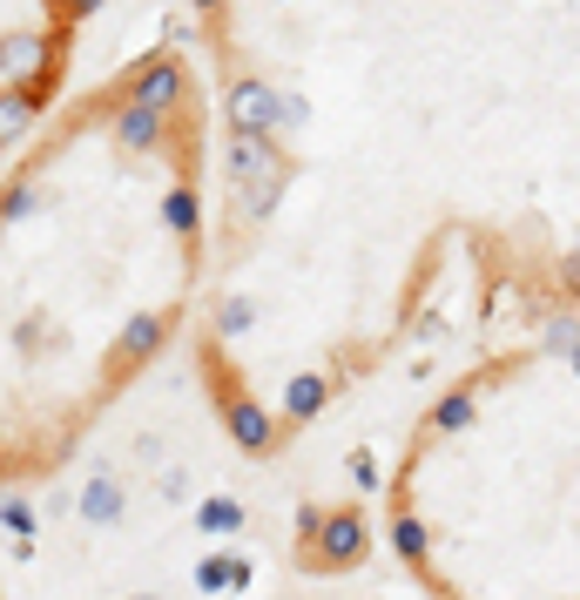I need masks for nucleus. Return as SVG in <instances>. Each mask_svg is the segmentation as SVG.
<instances>
[{
    "label": "nucleus",
    "mask_w": 580,
    "mask_h": 600,
    "mask_svg": "<svg viewBox=\"0 0 580 600\" xmlns=\"http://www.w3.org/2000/svg\"><path fill=\"white\" fill-rule=\"evenodd\" d=\"M162 216H170V230H196V196H190V190H170Z\"/></svg>",
    "instance_id": "obj_17"
},
{
    "label": "nucleus",
    "mask_w": 580,
    "mask_h": 600,
    "mask_svg": "<svg viewBox=\"0 0 580 600\" xmlns=\"http://www.w3.org/2000/svg\"><path fill=\"white\" fill-rule=\"evenodd\" d=\"M230 176H236V190H251V183H277V176H284V162H277L271 135H236V142H230Z\"/></svg>",
    "instance_id": "obj_3"
},
{
    "label": "nucleus",
    "mask_w": 580,
    "mask_h": 600,
    "mask_svg": "<svg viewBox=\"0 0 580 600\" xmlns=\"http://www.w3.org/2000/svg\"><path fill=\"white\" fill-rule=\"evenodd\" d=\"M324 398H330V385H324L317 372H304V378H291V385H284V418H317V411H324Z\"/></svg>",
    "instance_id": "obj_9"
},
{
    "label": "nucleus",
    "mask_w": 580,
    "mask_h": 600,
    "mask_svg": "<svg viewBox=\"0 0 580 600\" xmlns=\"http://www.w3.org/2000/svg\"><path fill=\"white\" fill-rule=\"evenodd\" d=\"M0 129H8V142H21V129H28V95H8V109H0Z\"/></svg>",
    "instance_id": "obj_19"
},
{
    "label": "nucleus",
    "mask_w": 580,
    "mask_h": 600,
    "mask_svg": "<svg viewBox=\"0 0 580 600\" xmlns=\"http://www.w3.org/2000/svg\"><path fill=\"white\" fill-rule=\"evenodd\" d=\"M352 472H358V486H378V472H372V452H352Z\"/></svg>",
    "instance_id": "obj_21"
},
{
    "label": "nucleus",
    "mask_w": 580,
    "mask_h": 600,
    "mask_svg": "<svg viewBox=\"0 0 580 600\" xmlns=\"http://www.w3.org/2000/svg\"><path fill=\"white\" fill-rule=\"evenodd\" d=\"M277 109H284V95H271L264 81H236V89H230V122H236V135H271V129H277Z\"/></svg>",
    "instance_id": "obj_2"
},
{
    "label": "nucleus",
    "mask_w": 580,
    "mask_h": 600,
    "mask_svg": "<svg viewBox=\"0 0 580 600\" xmlns=\"http://www.w3.org/2000/svg\"><path fill=\"white\" fill-rule=\"evenodd\" d=\"M304 115H311V109H304L297 95H284V109H277V129H304Z\"/></svg>",
    "instance_id": "obj_20"
},
{
    "label": "nucleus",
    "mask_w": 580,
    "mask_h": 600,
    "mask_svg": "<svg viewBox=\"0 0 580 600\" xmlns=\"http://www.w3.org/2000/svg\"><path fill=\"white\" fill-rule=\"evenodd\" d=\"M547 345H553V352H580V324H573V317H553V324H547Z\"/></svg>",
    "instance_id": "obj_18"
},
{
    "label": "nucleus",
    "mask_w": 580,
    "mask_h": 600,
    "mask_svg": "<svg viewBox=\"0 0 580 600\" xmlns=\"http://www.w3.org/2000/svg\"><path fill=\"white\" fill-rule=\"evenodd\" d=\"M472 391H452V398H439L433 405V433H466V425H472Z\"/></svg>",
    "instance_id": "obj_12"
},
{
    "label": "nucleus",
    "mask_w": 580,
    "mask_h": 600,
    "mask_svg": "<svg viewBox=\"0 0 580 600\" xmlns=\"http://www.w3.org/2000/svg\"><path fill=\"white\" fill-rule=\"evenodd\" d=\"M251 324H257V311H251V304H243V297H223V311H216V330H223V337L251 330Z\"/></svg>",
    "instance_id": "obj_16"
},
{
    "label": "nucleus",
    "mask_w": 580,
    "mask_h": 600,
    "mask_svg": "<svg viewBox=\"0 0 580 600\" xmlns=\"http://www.w3.org/2000/svg\"><path fill=\"white\" fill-rule=\"evenodd\" d=\"M115 520H122V486L115 472H95L81 486V527H115Z\"/></svg>",
    "instance_id": "obj_5"
},
{
    "label": "nucleus",
    "mask_w": 580,
    "mask_h": 600,
    "mask_svg": "<svg viewBox=\"0 0 580 600\" xmlns=\"http://www.w3.org/2000/svg\"><path fill=\"white\" fill-rule=\"evenodd\" d=\"M243 580H251V560H243V553H216V560L196 567V587H203V593H230V587H243Z\"/></svg>",
    "instance_id": "obj_8"
},
{
    "label": "nucleus",
    "mask_w": 580,
    "mask_h": 600,
    "mask_svg": "<svg viewBox=\"0 0 580 600\" xmlns=\"http://www.w3.org/2000/svg\"><path fill=\"white\" fill-rule=\"evenodd\" d=\"M196 533H210V540L243 533V506H236V499H203V506H196Z\"/></svg>",
    "instance_id": "obj_10"
},
{
    "label": "nucleus",
    "mask_w": 580,
    "mask_h": 600,
    "mask_svg": "<svg viewBox=\"0 0 580 600\" xmlns=\"http://www.w3.org/2000/svg\"><path fill=\"white\" fill-rule=\"evenodd\" d=\"M573 372H580V352H573Z\"/></svg>",
    "instance_id": "obj_23"
},
{
    "label": "nucleus",
    "mask_w": 580,
    "mask_h": 600,
    "mask_svg": "<svg viewBox=\"0 0 580 600\" xmlns=\"http://www.w3.org/2000/svg\"><path fill=\"white\" fill-rule=\"evenodd\" d=\"M271 433H277L271 411H257V405H230V439H236L243 452H264V446H271Z\"/></svg>",
    "instance_id": "obj_7"
},
{
    "label": "nucleus",
    "mask_w": 580,
    "mask_h": 600,
    "mask_svg": "<svg viewBox=\"0 0 580 600\" xmlns=\"http://www.w3.org/2000/svg\"><path fill=\"white\" fill-rule=\"evenodd\" d=\"M391 553L398 560H426V520H398L391 527Z\"/></svg>",
    "instance_id": "obj_13"
},
{
    "label": "nucleus",
    "mask_w": 580,
    "mask_h": 600,
    "mask_svg": "<svg viewBox=\"0 0 580 600\" xmlns=\"http://www.w3.org/2000/svg\"><path fill=\"white\" fill-rule=\"evenodd\" d=\"M176 95H183V68H176V61H155V68L135 74V102H142V109L162 115V109H176Z\"/></svg>",
    "instance_id": "obj_4"
},
{
    "label": "nucleus",
    "mask_w": 580,
    "mask_h": 600,
    "mask_svg": "<svg viewBox=\"0 0 580 600\" xmlns=\"http://www.w3.org/2000/svg\"><path fill=\"white\" fill-rule=\"evenodd\" d=\"M41 68V41H8V81L21 89V74H34Z\"/></svg>",
    "instance_id": "obj_15"
},
{
    "label": "nucleus",
    "mask_w": 580,
    "mask_h": 600,
    "mask_svg": "<svg viewBox=\"0 0 580 600\" xmlns=\"http://www.w3.org/2000/svg\"><path fill=\"white\" fill-rule=\"evenodd\" d=\"M155 345H162V317L155 311H142V317L122 324V358H149Z\"/></svg>",
    "instance_id": "obj_11"
},
{
    "label": "nucleus",
    "mask_w": 580,
    "mask_h": 600,
    "mask_svg": "<svg viewBox=\"0 0 580 600\" xmlns=\"http://www.w3.org/2000/svg\"><path fill=\"white\" fill-rule=\"evenodd\" d=\"M115 142H122V149H155V142H162V115L142 109V102H129V109L115 115Z\"/></svg>",
    "instance_id": "obj_6"
},
{
    "label": "nucleus",
    "mask_w": 580,
    "mask_h": 600,
    "mask_svg": "<svg viewBox=\"0 0 580 600\" xmlns=\"http://www.w3.org/2000/svg\"><path fill=\"white\" fill-rule=\"evenodd\" d=\"M68 8H74V14H89V8H102V0H68Z\"/></svg>",
    "instance_id": "obj_22"
},
{
    "label": "nucleus",
    "mask_w": 580,
    "mask_h": 600,
    "mask_svg": "<svg viewBox=\"0 0 580 600\" xmlns=\"http://www.w3.org/2000/svg\"><path fill=\"white\" fill-rule=\"evenodd\" d=\"M0 512H8V533H14V547H28V540H34V506H28L21 492H8V506H0Z\"/></svg>",
    "instance_id": "obj_14"
},
{
    "label": "nucleus",
    "mask_w": 580,
    "mask_h": 600,
    "mask_svg": "<svg viewBox=\"0 0 580 600\" xmlns=\"http://www.w3.org/2000/svg\"><path fill=\"white\" fill-rule=\"evenodd\" d=\"M311 560L317 567H358L365 560V520H358V512H330L317 547H311Z\"/></svg>",
    "instance_id": "obj_1"
},
{
    "label": "nucleus",
    "mask_w": 580,
    "mask_h": 600,
    "mask_svg": "<svg viewBox=\"0 0 580 600\" xmlns=\"http://www.w3.org/2000/svg\"><path fill=\"white\" fill-rule=\"evenodd\" d=\"M196 8H210V0H196Z\"/></svg>",
    "instance_id": "obj_24"
}]
</instances>
